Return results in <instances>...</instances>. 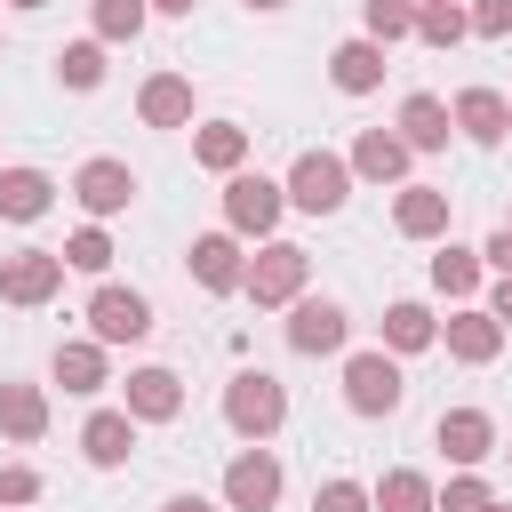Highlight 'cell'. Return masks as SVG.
<instances>
[{
    "mask_svg": "<svg viewBox=\"0 0 512 512\" xmlns=\"http://www.w3.org/2000/svg\"><path fill=\"white\" fill-rule=\"evenodd\" d=\"M224 424H232L248 448H264V440L288 424V384H280L272 368H240V376L224 384Z\"/></svg>",
    "mask_w": 512,
    "mask_h": 512,
    "instance_id": "obj_1",
    "label": "cell"
},
{
    "mask_svg": "<svg viewBox=\"0 0 512 512\" xmlns=\"http://www.w3.org/2000/svg\"><path fill=\"white\" fill-rule=\"evenodd\" d=\"M304 280H312V256H304L296 240H264V248L248 256V272H240V296H248L256 312H280V304L304 296Z\"/></svg>",
    "mask_w": 512,
    "mask_h": 512,
    "instance_id": "obj_2",
    "label": "cell"
},
{
    "mask_svg": "<svg viewBox=\"0 0 512 512\" xmlns=\"http://www.w3.org/2000/svg\"><path fill=\"white\" fill-rule=\"evenodd\" d=\"M280 192H288V208H304V216H336L344 200H352V168H344V152H296L288 160V176H280Z\"/></svg>",
    "mask_w": 512,
    "mask_h": 512,
    "instance_id": "obj_3",
    "label": "cell"
},
{
    "mask_svg": "<svg viewBox=\"0 0 512 512\" xmlns=\"http://www.w3.org/2000/svg\"><path fill=\"white\" fill-rule=\"evenodd\" d=\"M280 216H288V192H280L272 176H256V168L224 176V232H232V240H272Z\"/></svg>",
    "mask_w": 512,
    "mask_h": 512,
    "instance_id": "obj_4",
    "label": "cell"
},
{
    "mask_svg": "<svg viewBox=\"0 0 512 512\" xmlns=\"http://www.w3.org/2000/svg\"><path fill=\"white\" fill-rule=\"evenodd\" d=\"M400 400H408V376H400V360H392L384 344L344 360V408H352V416H392Z\"/></svg>",
    "mask_w": 512,
    "mask_h": 512,
    "instance_id": "obj_5",
    "label": "cell"
},
{
    "mask_svg": "<svg viewBox=\"0 0 512 512\" xmlns=\"http://www.w3.org/2000/svg\"><path fill=\"white\" fill-rule=\"evenodd\" d=\"M88 336H96L104 352H112V344H144V336H152V296L104 280V288L88 296Z\"/></svg>",
    "mask_w": 512,
    "mask_h": 512,
    "instance_id": "obj_6",
    "label": "cell"
},
{
    "mask_svg": "<svg viewBox=\"0 0 512 512\" xmlns=\"http://www.w3.org/2000/svg\"><path fill=\"white\" fill-rule=\"evenodd\" d=\"M344 336H352V312L336 296H296L288 304V352L320 360V352H344Z\"/></svg>",
    "mask_w": 512,
    "mask_h": 512,
    "instance_id": "obj_7",
    "label": "cell"
},
{
    "mask_svg": "<svg viewBox=\"0 0 512 512\" xmlns=\"http://www.w3.org/2000/svg\"><path fill=\"white\" fill-rule=\"evenodd\" d=\"M432 448H440L456 472H480V464L496 456V416H488V408H440Z\"/></svg>",
    "mask_w": 512,
    "mask_h": 512,
    "instance_id": "obj_8",
    "label": "cell"
},
{
    "mask_svg": "<svg viewBox=\"0 0 512 512\" xmlns=\"http://www.w3.org/2000/svg\"><path fill=\"white\" fill-rule=\"evenodd\" d=\"M56 288H64V256H56V248H16V256H0V304L32 312V304H48Z\"/></svg>",
    "mask_w": 512,
    "mask_h": 512,
    "instance_id": "obj_9",
    "label": "cell"
},
{
    "mask_svg": "<svg viewBox=\"0 0 512 512\" xmlns=\"http://www.w3.org/2000/svg\"><path fill=\"white\" fill-rule=\"evenodd\" d=\"M72 200L88 208V224H104V216H120V208L136 200V168L96 152V160H80V168H72Z\"/></svg>",
    "mask_w": 512,
    "mask_h": 512,
    "instance_id": "obj_10",
    "label": "cell"
},
{
    "mask_svg": "<svg viewBox=\"0 0 512 512\" xmlns=\"http://www.w3.org/2000/svg\"><path fill=\"white\" fill-rule=\"evenodd\" d=\"M224 504L232 512H272L280 504V456L272 448H240L224 464Z\"/></svg>",
    "mask_w": 512,
    "mask_h": 512,
    "instance_id": "obj_11",
    "label": "cell"
},
{
    "mask_svg": "<svg viewBox=\"0 0 512 512\" xmlns=\"http://www.w3.org/2000/svg\"><path fill=\"white\" fill-rule=\"evenodd\" d=\"M440 344H448V360L488 368V360L504 352V328H496V312H488V304H456V312L440 320Z\"/></svg>",
    "mask_w": 512,
    "mask_h": 512,
    "instance_id": "obj_12",
    "label": "cell"
},
{
    "mask_svg": "<svg viewBox=\"0 0 512 512\" xmlns=\"http://www.w3.org/2000/svg\"><path fill=\"white\" fill-rule=\"evenodd\" d=\"M120 408H128L136 424H168V416H184V376H176V368H128Z\"/></svg>",
    "mask_w": 512,
    "mask_h": 512,
    "instance_id": "obj_13",
    "label": "cell"
},
{
    "mask_svg": "<svg viewBox=\"0 0 512 512\" xmlns=\"http://www.w3.org/2000/svg\"><path fill=\"white\" fill-rule=\"evenodd\" d=\"M184 264H192V280H200L208 296H232L240 272H248V248H240L232 232H200V240L184 248Z\"/></svg>",
    "mask_w": 512,
    "mask_h": 512,
    "instance_id": "obj_14",
    "label": "cell"
},
{
    "mask_svg": "<svg viewBox=\"0 0 512 512\" xmlns=\"http://www.w3.org/2000/svg\"><path fill=\"white\" fill-rule=\"evenodd\" d=\"M48 376L72 392V400H96L104 384H112V352L96 344V336H72V344H56V360H48Z\"/></svg>",
    "mask_w": 512,
    "mask_h": 512,
    "instance_id": "obj_15",
    "label": "cell"
},
{
    "mask_svg": "<svg viewBox=\"0 0 512 512\" xmlns=\"http://www.w3.org/2000/svg\"><path fill=\"white\" fill-rule=\"evenodd\" d=\"M448 120H456V136H472V144H504V136H512V104H504V88H456Z\"/></svg>",
    "mask_w": 512,
    "mask_h": 512,
    "instance_id": "obj_16",
    "label": "cell"
},
{
    "mask_svg": "<svg viewBox=\"0 0 512 512\" xmlns=\"http://www.w3.org/2000/svg\"><path fill=\"white\" fill-rule=\"evenodd\" d=\"M392 136H400L408 152H448L456 120H448V104H440L432 88H416V96H400V120H392Z\"/></svg>",
    "mask_w": 512,
    "mask_h": 512,
    "instance_id": "obj_17",
    "label": "cell"
},
{
    "mask_svg": "<svg viewBox=\"0 0 512 512\" xmlns=\"http://www.w3.org/2000/svg\"><path fill=\"white\" fill-rule=\"evenodd\" d=\"M392 232L400 240H448V192L440 184H400L392 192Z\"/></svg>",
    "mask_w": 512,
    "mask_h": 512,
    "instance_id": "obj_18",
    "label": "cell"
},
{
    "mask_svg": "<svg viewBox=\"0 0 512 512\" xmlns=\"http://www.w3.org/2000/svg\"><path fill=\"white\" fill-rule=\"evenodd\" d=\"M80 456H88L96 472H120V464L136 456V416H128V408H96V416L80 424Z\"/></svg>",
    "mask_w": 512,
    "mask_h": 512,
    "instance_id": "obj_19",
    "label": "cell"
},
{
    "mask_svg": "<svg viewBox=\"0 0 512 512\" xmlns=\"http://www.w3.org/2000/svg\"><path fill=\"white\" fill-rule=\"evenodd\" d=\"M408 160H416V152H408L392 128H360L344 168H352V176H368V184H408Z\"/></svg>",
    "mask_w": 512,
    "mask_h": 512,
    "instance_id": "obj_20",
    "label": "cell"
},
{
    "mask_svg": "<svg viewBox=\"0 0 512 512\" xmlns=\"http://www.w3.org/2000/svg\"><path fill=\"white\" fill-rule=\"evenodd\" d=\"M384 72H392V48H376V40H344V48L328 56V80H336L344 96H376Z\"/></svg>",
    "mask_w": 512,
    "mask_h": 512,
    "instance_id": "obj_21",
    "label": "cell"
},
{
    "mask_svg": "<svg viewBox=\"0 0 512 512\" xmlns=\"http://www.w3.org/2000/svg\"><path fill=\"white\" fill-rule=\"evenodd\" d=\"M136 120L144 128H192V80L184 72H152L136 88Z\"/></svg>",
    "mask_w": 512,
    "mask_h": 512,
    "instance_id": "obj_22",
    "label": "cell"
},
{
    "mask_svg": "<svg viewBox=\"0 0 512 512\" xmlns=\"http://www.w3.org/2000/svg\"><path fill=\"white\" fill-rule=\"evenodd\" d=\"M0 432H8L16 448L48 440V392H40V384H16V376H0Z\"/></svg>",
    "mask_w": 512,
    "mask_h": 512,
    "instance_id": "obj_23",
    "label": "cell"
},
{
    "mask_svg": "<svg viewBox=\"0 0 512 512\" xmlns=\"http://www.w3.org/2000/svg\"><path fill=\"white\" fill-rule=\"evenodd\" d=\"M56 208V176L48 168H0V216L8 224H40Z\"/></svg>",
    "mask_w": 512,
    "mask_h": 512,
    "instance_id": "obj_24",
    "label": "cell"
},
{
    "mask_svg": "<svg viewBox=\"0 0 512 512\" xmlns=\"http://www.w3.org/2000/svg\"><path fill=\"white\" fill-rule=\"evenodd\" d=\"M192 160H200L208 176H240V168H248V128H240V120H200V128H192Z\"/></svg>",
    "mask_w": 512,
    "mask_h": 512,
    "instance_id": "obj_25",
    "label": "cell"
},
{
    "mask_svg": "<svg viewBox=\"0 0 512 512\" xmlns=\"http://www.w3.org/2000/svg\"><path fill=\"white\" fill-rule=\"evenodd\" d=\"M424 344H440V320H432V304H416V296L384 304V352L400 360V352H424Z\"/></svg>",
    "mask_w": 512,
    "mask_h": 512,
    "instance_id": "obj_26",
    "label": "cell"
},
{
    "mask_svg": "<svg viewBox=\"0 0 512 512\" xmlns=\"http://www.w3.org/2000/svg\"><path fill=\"white\" fill-rule=\"evenodd\" d=\"M480 248H456V240H440V256H432V288L448 296V304H472L480 296Z\"/></svg>",
    "mask_w": 512,
    "mask_h": 512,
    "instance_id": "obj_27",
    "label": "cell"
},
{
    "mask_svg": "<svg viewBox=\"0 0 512 512\" xmlns=\"http://www.w3.org/2000/svg\"><path fill=\"white\" fill-rule=\"evenodd\" d=\"M408 40H424V48H456V40H472L464 0H416V32H408Z\"/></svg>",
    "mask_w": 512,
    "mask_h": 512,
    "instance_id": "obj_28",
    "label": "cell"
},
{
    "mask_svg": "<svg viewBox=\"0 0 512 512\" xmlns=\"http://www.w3.org/2000/svg\"><path fill=\"white\" fill-rule=\"evenodd\" d=\"M368 504H376V512H432V480L408 472V464H392V472L368 488Z\"/></svg>",
    "mask_w": 512,
    "mask_h": 512,
    "instance_id": "obj_29",
    "label": "cell"
},
{
    "mask_svg": "<svg viewBox=\"0 0 512 512\" xmlns=\"http://www.w3.org/2000/svg\"><path fill=\"white\" fill-rule=\"evenodd\" d=\"M408 32H416V0H360V40L392 48V40H408Z\"/></svg>",
    "mask_w": 512,
    "mask_h": 512,
    "instance_id": "obj_30",
    "label": "cell"
},
{
    "mask_svg": "<svg viewBox=\"0 0 512 512\" xmlns=\"http://www.w3.org/2000/svg\"><path fill=\"white\" fill-rule=\"evenodd\" d=\"M56 80H64L72 96L104 88V40H72V48H56Z\"/></svg>",
    "mask_w": 512,
    "mask_h": 512,
    "instance_id": "obj_31",
    "label": "cell"
},
{
    "mask_svg": "<svg viewBox=\"0 0 512 512\" xmlns=\"http://www.w3.org/2000/svg\"><path fill=\"white\" fill-rule=\"evenodd\" d=\"M56 256H64V272H96V280H104V272H112V232H104V224H80Z\"/></svg>",
    "mask_w": 512,
    "mask_h": 512,
    "instance_id": "obj_32",
    "label": "cell"
},
{
    "mask_svg": "<svg viewBox=\"0 0 512 512\" xmlns=\"http://www.w3.org/2000/svg\"><path fill=\"white\" fill-rule=\"evenodd\" d=\"M144 24H152L144 0H96V40H104V48H112V40H136Z\"/></svg>",
    "mask_w": 512,
    "mask_h": 512,
    "instance_id": "obj_33",
    "label": "cell"
},
{
    "mask_svg": "<svg viewBox=\"0 0 512 512\" xmlns=\"http://www.w3.org/2000/svg\"><path fill=\"white\" fill-rule=\"evenodd\" d=\"M488 504H496V488L480 472H456L448 488H432V512H488Z\"/></svg>",
    "mask_w": 512,
    "mask_h": 512,
    "instance_id": "obj_34",
    "label": "cell"
},
{
    "mask_svg": "<svg viewBox=\"0 0 512 512\" xmlns=\"http://www.w3.org/2000/svg\"><path fill=\"white\" fill-rule=\"evenodd\" d=\"M464 24H472V40H504L512 32V0H464Z\"/></svg>",
    "mask_w": 512,
    "mask_h": 512,
    "instance_id": "obj_35",
    "label": "cell"
},
{
    "mask_svg": "<svg viewBox=\"0 0 512 512\" xmlns=\"http://www.w3.org/2000/svg\"><path fill=\"white\" fill-rule=\"evenodd\" d=\"M312 512H376V504H368L360 480H320V488H312Z\"/></svg>",
    "mask_w": 512,
    "mask_h": 512,
    "instance_id": "obj_36",
    "label": "cell"
},
{
    "mask_svg": "<svg viewBox=\"0 0 512 512\" xmlns=\"http://www.w3.org/2000/svg\"><path fill=\"white\" fill-rule=\"evenodd\" d=\"M32 496H40V472L8 456V464H0V504H32Z\"/></svg>",
    "mask_w": 512,
    "mask_h": 512,
    "instance_id": "obj_37",
    "label": "cell"
},
{
    "mask_svg": "<svg viewBox=\"0 0 512 512\" xmlns=\"http://www.w3.org/2000/svg\"><path fill=\"white\" fill-rule=\"evenodd\" d=\"M480 264H488L496 280H512V224H496V232H488V248H480Z\"/></svg>",
    "mask_w": 512,
    "mask_h": 512,
    "instance_id": "obj_38",
    "label": "cell"
},
{
    "mask_svg": "<svg viewBox=\"0 0 512 512\" xmlns=\"http://www.w3.org/2000/svg\"><path fill=\"white\" fill-rule=\"evenodd\" d=\"M488 312H496V328L512 336V280H496V288H488Z\"/></svg>",
    "mask_w": 512,
    "mask_h": 512,
    "instance_id": "obj_39",
    "label": "cell"
},
{
    "mask_svg": "<svg viewBox=\"0 0 512 512\" xmlns=\"http://www.w3.org/2000/svg\"><path fill=\"white\" fill-rule=\"evenodd\" d=\"M160 512H216V504H208V496H192V488H184V496H168V504H160Z\"/></svg>",
    "mask_w": 512,
    "mask_h": 512,
    "instance_id": "obj_40",
    "label": "cell"
},
{
    "mask_svg": "<svg viewBox=\"0 0 512 512\" xmlns=\"http://www.w3.org/2000/svg\"><path fill=\"white\" fill-rule=\"evenodd\" d=\"M144 8H160V16H192L200 0H144Z\"/></svg>",
    "mask_w": 512,
    "mask_h": 512,
    "instance_id": "obj_41",
    "label": "cell"
},
{
    "mask_svg": "<svg viewBox=\"0 0 512 512\" xmlns=\"http://www.w3.org/2000/svg\"><path fill=\"white\" fill-rule=\"evenodd\" d=\"M248 8H256V16H272V8H288V0H248Z\"/></svg>",
    "mask_w": 512,
    "mask_h": 512,
    "instance_id": "obj_42",
    "label": "cell"
},
{
    "mask_svg": "<svg viewBox=\"0 0 512 512\" xmlns=\"http://www.w3.org/2000/svg\"><path fill=\"white\" fill-rule=\"evenodd\" d=\"M16 8H48V0H16Z\"/></svg>",
    "mask_w": 512,
    "mask_h": 512,
    "instance_id": "obj_43",
    "label": "cell"
},
{
    "mask_svg": "<svg viewBox=\"0 0 512 512\" xmlns=\"http://www.w3.org/2000/svg\"><path fill=\"white\" fill-rule=\"evenodd\" d=\"M488 512H512V504H488Z\"/></svg>",
    "mask_w": 512,
    "mask_h": 512,
    "instance_id": "obj_44",
    "label": "cell"
},
{
    "mask_svg": "<svg viewBox=\"0 0 512 512\" xmlns=\"http://www.w3.org/2000/svg\"><path fill=\"white\" fill-rule=\"evenodd\" d=\"M504 104H512V96H504Z\"/></svg>",
    "mask_w": 512,
    "mask_h": 512,
    "instance_id": "obj_45",
    "label": "cell"
},
{
    "mask_svg": "<svg viewBox=\"0 0 512 512\" xmlns=\"http://www.w3.org/2000/svg\"><path fill=\"white\" fill-rule=\"evenodd\" d=\"M504 456H512V448H504Z\"/></svg>",
    "mask_w": 512,
    "mask_h": 512,
    "instance_id": "obj_46",
    "label": "cell"
}]
</instances>
